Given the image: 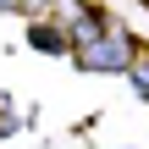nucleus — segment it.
Masks as SVG:
<instances>
[{"label":"nucleus","instance_id":"1","mask_svg":"<svg viewBox=\"0 0 149 149\" xmlns=\"http://www.w3.org/2000/svg\"><path fill=\"white\" fill-rule=\"evenodd\" d=\"M77 61H83V66H94V72H133L138 50H133L127 28H105V39H94L88 50H77Z\"/></svg>","mask_w":149,"mask_h":149},{"label":"nucleus","instance_id":"2","mask_svg":"<svg viewBox=\"0 0 149 149\" xmlns=\"http://www.w3.org/2000/svg\"><path fill=\"white\" fill-rule=\"evenodd\" d=\"M133 83H138V94L149 100V55H138V61H133Z\"/></svg>","mask_w":149,"mask_h":149},{"label":"nucleus","instance_id":"3","mask_svg":"<svg viewBox=\"0 0 149 149\" xmlns=\"http://www.w3.org/2000/svg\"><path fill=\"white\" fill-rule=\"evenodd\" d=\"M0 11H22V0H0Z\"/></svg>","mask_w":149,"mask_h":149}]
</instances>
